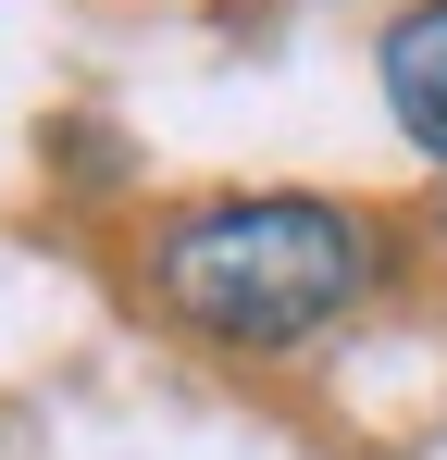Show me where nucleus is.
<instances>
[{"label": "nucleus", "mask_w": 447, "mask_h": 460, "mask_svg": "<svg viewBox=\"0 0 447 460\" xmlns=\"http://www.w3.org/2000/svg\"><path fill=\"white\" fill-rule=\"evenodd\" d=\"M385 112L423 162H447V0H410L385 25Z\"/></svg>", "instance_id": "f03ea898"}, {"label": "nucleus", "mask_w": 447, "mask_h": 460, "mask_svg": "<svg viewBox=\"0 0 447 460\" xmlns=\"http://www.w3.org/2000/svg\"><path fill=\"white\" fill-rule=\"evenodd\" d=\"M372 287H385V225L348 199H298V187L199 199L149 236L162 323H187L212 349H298V336L348 323Z\"/></svg>", "instance_id": "f257e3e1"}]
</instances>
